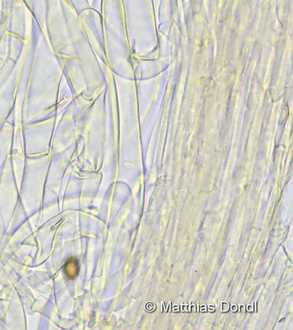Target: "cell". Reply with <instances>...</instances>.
Wrapping results in <instances>:
<instances>
[{"instance_id":"cell-1","label":"cell","mask_w":293,"mask_h":330,"mask_svg":"<svg viewBox=\"0 0 293 330\" xmlns=\"http://www.w3.org/2000/svg\"><path fill=\"white\" fill-rule=\"evenodd\" d=\"M64 273L68 279L70 280H74L76 277L79 275V262L75 257H70L67 259L66 262L64 263L63 266Z\"/></svg>"}]
</instances>
